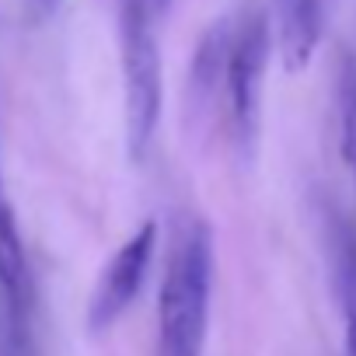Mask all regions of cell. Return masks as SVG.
<instances>
[{"label":"cell","instance_id":"cell-5","mask_svg":"<svg viewBox=\"0 0 356 356\" xmlns=\"http://www.w3.org/2000/svg\"><path fill=\"white\" fill-rule=\"evenodd\" d=\"M227 46H231V25L227 22H213L200 42L196 53L189 60V84H186V108L193 115V122H207L217 115V108L224 105V67H227Z\"/></svg>","mask_w":356,"mask_h":356},{"label":"cell","instance_id":"cell-10","mask_svg":"<svg viewBox=\"0 0 356 356\" xmlns=\"http://www.w3.org/2000/svg\"><path fill=\"white\" fill-rule=\"evenodd\" d=\"M147 4H150V11H154V15H164V11L175 4V0H147Z\"/></svg>","mask_w":356,"mask_h":356},{"label":"cell","instance_id":"cell-3","mask_svg":"<svg viewBox=\"0 0 356 356\" xmlns=\"http://www.w3.org/2000/svg\"><path fill=\"white\" fill-rule=\"evenodd\" d=\"M273 53V29L266 11H248L231 29L227 67H224V108L234 133V143L245 157L255 154L259 126H262V88L266 67Z\"/></svg>","mask_w":356,"mask_h":356},{"label":"cell","instance_id":"cell-2","mask_svg":"<svg viewBox=\"0 0 356 356\" xmlns=\"http://www.w3.org/2000/svg\"><path fill=\"white\" fill-rule=\"evenodd\" d=\"M154 18L157 15L150 11L147 0H122L119 4L122 119H126V154L133 164H143V157L150 154L164 98V70H161Z\"/></svg>","mask_w":356,"mask_h":356},{"label":"cell","instance_id":"cell-8","mask_svg":"<svg viewBox=\"0 0 356 356\" xmlns=\"http://www.w3.org/2000/svg\"><path fill=\"white\" fill-rule=\"evenodd\" d=\"M335 102H339V154L349 164L356 157V56L353 53L339 60Z\"/></svg>","mask_w":356,"mask_h":356},{"label":"cell","instance_id":"cell-11","mask_svg":"<svg viewBox=\"0 0 356 356\" xmlns=\"http://www.w3.org/2000/svg\"><path fill=\"white\" fill-rule=\"evenodd\" d=\"M349 168H353V186H356V157L349 161Z\"/></svg>","mask_w":356,"mask_h":356},{"label":"cell","instance_id":"cell-7","mask_svg":"<svg viewBox=\"0 0 356 356\" xmlns=\"http://www.w3.org/2000/svg\"><path fill=\"white\" fill-rule=\"evenodd\" d=\"M328 259H332L335 297L342 307L346 353L356 356V231L335 210L328 213Z\"/></svg>","mask_w":356,"mask_h":356},{"label":"cell","instance_id":"cell-4","mask_svg":"<svg viewBox=\"0 0 356 356\" xmlns=\"http://www.w3.org/2000/svg\"><path fill=\"white\" fill-rule=\"evenodd\" d=\"M154 252H157V224L143 220L115 248V255L102 266V273L95 280V290L88 300V328L91 332L112 328L126 314V307L140 297L143 280H147L150 262H154Z\"/></svg>","mask_w":356,"mask_h":356},{"label":"cell","instance_id":"cell-9","mask_svg":"<svg viewBox=\"0 0 356 356\" xmlns=\"http://www.w3.org/2000/svg\"><path fill=\"white\" fill-rule=\"evenodd\" d=\"M63 0H25V22L29 25H46L49 18H56Z\"/></svg>","mask_w":356,"mask_h":356},{"label":"cell","instance_id":"cell-6","mask_svg":"<svg viewBox=\"0 0 356 356\" xmlns=\"http://www.w3.org/2000/svg\"><path fill=\"white\" fill-rule=\"evenodd\" d=\"M321 42V0H276V53L286 74L307 70Z\"/></svg>","mask_w":356,"mask_h":356},{"label":"cell","instance_id":"cell-1","mask_svg":"<svg viewBox=\"0 0 356 356\" xmlns=\"http://www.w3.org/2000/svg\"><path fill=\"white\" fill-rule=\"evenodd\" d=\"M213 297V234L203 220L175 231L157 293V356H203Z\"/></svg>","mask_w":356,"mask_h":356}]
</instances>
